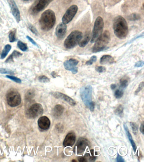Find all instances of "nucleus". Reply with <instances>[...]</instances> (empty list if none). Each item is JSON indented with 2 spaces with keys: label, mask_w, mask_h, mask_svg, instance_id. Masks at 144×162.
<instances>
[{
  "label": "nucleus",
  "mask_w": 144,
  "mask_h": 162,
  "mask_svg": "<svg viewBox=\"0 0 144 162\" xmlns=\"http://www.w3.org/2000/svg\"><path fill=\"white\" fill-rule=\"evenodd\" d=\"M113 28L115 36L117 38L121 39L126 38L128 33V24L123 16H118L114 19Z\"/></svg>",
  "instance_id": "f257e3e1"
},
{
  "label": "nucleus",
  "mask_w": 144,
  "mask_h": 162,
  "mask_svg": "<svg viewBox=\"0 0 144 162\" xmlns=\"http://www.w3.org/2000/svg\"><path fill=\"white\" fill-rule=\"evenodd\" d=\"M56 22L55 13L51 9L47 10L42 13L39 20L41 29L45 31L50 30Z\"/></svg>",
  "instance_id": "f03ea898"
},
{
  "label": "nucleus",
  "mask_w": 144,
  "mask_h": 162,
  "mask_svg": "<svg viewBox=\"0 0 144 162\" xmlns=\"http://www.w3.org/2000/svg\"><path fill=\"white\" fill-rule=\"evenodd\" d=\"M110 41V34L108 31H105L97 40L92 48V52L96 53L105 50L106 46Z\"/></svg>",
  "instance_id": "7ed1b4c3"
},
{
  "label": "nucleus",
  "mask_w": 144,
  "mask_h": 162,
  "mask_svg": "<svg viewBox=\"0 0 144 162\" xmlns=\"http://www.w3.org/2000/svg\"><path fill=\"white\" fill-rule=\"evenodd\" d=\"M82 37L83 34L80 31L75 30L71 32L65 40V47L68 49L74 48L79 44Z\"/></svg>",
  "instance_id": "20e7f679"
},
{
  "label": "nucleus",
  "mask_w": 144,
  "mask_h": 162,
  "mask_svg": "<svg viewBox=\"0 0 144 162\" xmlns=\"http://www.w3.org/2000/svg\"><path fill=\"white\" fill-rule=\"evenodd\" d=\"M104 27V22L103 18L98 16L95 20L92 32L91 43H95L103 33Z\"/></svg>",
  "instance_id": "39448f33"
},
{
  "label": "nucleus",
  "mask_w": 144,
  "mask_h": 162,
  "mask_svg": "<svg viewBox=\"0 0 144 162\" xmlns=\"http://www.w3.org/2000/svg\"><path fill=\"white\" fill-rule=\"evenodd\" d=\"M93 88L91 85L82 87L80 90V95L85 105L88 107L89 105L92 101Z\"/></svg>",
  "instance_id": "423d86ee"
},
{
  "label": "nucleus",
  "mask_w": 144,
  "mask_h": 162,
  "mask_svg": "<svg viewBox=\"0 0 144 162\" xmlns=\"http://www.w3.org/2000/svg\"><path fill=\"white\" fill-rule=\"evenodd\" d=\"M6 100L9 105L13 107L18 106L21 102L20 94L15 90H11L7 93Z\"/></svg>",
  "instance_id": "0eeeda50"
},
{
  "label": "nucleus",
  "mask_w": 144,
  "mask_h": 162,
  "mask_svg": "<svg viewBox=\"0 0 144 162\" xmlns=\"http://www.w3.org/2000/svg\"><path fill=\"white\" fill-rule=\"evenodd\" d=\"M52 0H36L30 9V12L33 15L38 13L45 9Z\"/></svg>",
  "instance_id": "6e6552de"
},
{
  "label": "nucleus",
  "mask_w": 144,
  "mask_h": 162,
  "mask_svg": "<svg viewBox=\"0 0 144 162\" xmlns=\"http://www.w3.org/2000/svg\"><path fill=\"white\" fill-rule=\"evenodd\" d=\"M43 108L41 104L35 103L32 105L27 112V115L30 118L34 119L41 115L43 113Z\"/></svg>",
  "instance_id": "1a4fd4ad"
},
{
  "label": "nucleus",
  "mask_w": 144,
  "mask_h": 162,
  "mask_svg": "<svg viewBox=\"0 0 144 162\" xmlns=\"http://www.w3.org/2000/svg\"><path fill=\"white\" fill-rule=\"evenodd\" d=\"M78 11V7L77 5H71L67 11L62 18V23L67 24L69 23L72 20L75 15L77 14Z\"/></svg>",
  "instance_id": "9d476101"
},
{
  "label": "nucleus",
  "mask_w": 144,
  "mask_h": 162,
  "mask_svg": "<svg viewBox=\"0 0 144 162\" xmlns=\"http://www.w3.org/2000/svg\"><path fill=\"white\" fill-rule=\"evenodd\" d=\"M78 63L79 61L77 59L71 58L65 61L63 66L66 70L71 71L72 74H75L78 72L77 66Z\"/></svg>",
  "instance_id": "9b49d317"
},
{
  "label": "nucleus",
  "mask_w": 144,
  "mask_h": 162,
  "mask_svg": "<svg viewBox=\"0 0 144 162\" xmlns=\"http://www.w3.org/2000/svg\"><path fill=\"white\" fill-rule=\"evenodd\" d=\"M89 146V142L86 139L80 138L76 145V152L78 155H81L84 153L87 147Z\"/></svg>",
  "instance_id": "f8f14e48"
},
{
  "label": "nucleus",
  "mask_w": 144,
  "mask_h": 162,
  "mask_svg": "<svg viewBox=\"0 0 144 162\" xmlns=\"http://www.w3.org/2000/svg\"><path fill=\"white\" fill-rule=\"evenodd\" d=\"M11 9L12 14L17 23L20 21V13L14 0H7Z\"/></svg>",
  "instance_id": "ddd939ff"
},
{
  "label": "nucleus",
  "mask_w": 144,
  "mask_h": 162,
  "mask_svg": "<svg viewBox=\"0 0 144 162\" xmlns=\"http://www.w3.org/2000/svg\"><path fill=\"white\" fill-rule=\"evenodd\" d=\"M50 94L57 99H61L67 102L70 105L74 106L76 104L75 101L67 95L59 92H50Z\"/></svg>",
  "instance_id": "4468645a"
},
{
  "label": "nucleus",
  "mask_w": 144,
  "mask_h": 162,
  "mask_svg": "<svg viewBox=\"0 0 144 162\" xmlns=\"http://www.w3.org/2000/svg\"><path fill=\"white\" fill-rule=\"evenodd\" d=\"M67 31V24L63 23H60L57 25L56 30V34L57 38L61 39L64 38Z\"/></svg>",
  "instance_id": "2eb2a0df"
},
{
  "label": "nucleus",
  "mask_w": 144,
  "mask_h": 162,
  "mask_svg": "<svg viewBox=\"0 0 144 162\" xmlns=\"http://www.w3.org/2000/svg\"><path fill=\"white\" fill-rule=\"evenodd\" d=\"M38 124L41 129L45 131L50 127V120L46 116L41 117L38 120Z\"/></svg>",
  "instance_id": "dca6fc26"
},
{
  "label": "nucleus",
  "mask_w": 144,
  "mask_h": 162,
  "mask_svg": "<svg viewBox=\"0 0 144 162\" xmlns=\"http://www.w3.org/2000/svg\"><path fill=\"white\" fill-rule=\"evenodd\" d=\"M76 141V135L74 133H68L66 136L63 142V145L64 147L72 146L74 144Z\"/></svg>",
  "instance_id": "f3484780"
},
{
  "label": "nucleus",
  "mask_w": 144,
  "mask_h": 162,
  "mask_svg": "<svg viewBox=\"0 0 144 162\" xmlns=\"http://www.w3.org/2000/svg\"><path fill=\"white\" fill-rule=\"evenodd\" d=\"M115 62V59L112 56L110 55H104L100 59V63L102 65L111 64Z\"/></svg>",
  "instance_id": "a211bd4d"
},
{
  "label": "nucleus",
  "mask_w": 144,
  "mask_h": 162,
  "mask_svg": "<svg viewBox=\"0 0 144 162\" xmlns=\"http://www.w3.org/2000/svg\"><path fill=\"white\" fill-rule=\"evenodd\" d=\"M64 108L62 105L58 104L54 108L53 115L55 117L58 118L62 115L64 112Z\"/></svg>",
  "instance_id": "6ab92c4d"
},
{
  "label": "nucleus",
  "mask_w": 144,
  "mask_h": 162,
  "mask_svg": "<svg viewBox=\"0 0 144 162\" xmlns=\"http://www.w3.org/2000/svg\"><path fill=\"white\" fill-rule=\"evenodd\" d=\"M124 129H125V131H126V135L128 136V139H129L130 142L132 146L134 152L135 153L136 151V150H137V146H136V144H135V142H134L131 134L130 133L128 126H127V125L126 124H124Z\"/></svg>",
  "instance_id": "aec40b11"
},
{
  "label": "nucleus",
  "mask_w": 144,
  "mask_h": 162,
  "mask_svg": "<svg viewBox=\"0 0 144 162\" xmlns=\"http://www.w3.org/2000/svg\"><path fill=\"white\" fill-rule=\"evenodd\" d=\"M90 38H91V35H90V32L87 33L85 35L83 39L81 40L80 42H79V46L80 47H82V48L85 47L89 42Z\"/></svg>",
  "instance_id": "412c9836"
},
{
  "label": "nucleus",
  "mask_w": 144,
  "mask_h": 162,
  "mask_svg": "<svg viewBox=\"0 0 144 162\" xmlns=\"http://www.w3.org/2000/svg\"><path fill=\"white\" fill-rule=\"evenodd\" d=\"M22 56V54L20 52H19L18 51H16V50L14 51L10 56L8 57V58L6 59L5 61V63H12L14 61V59L15 58H18V57H20Z\"/></svg>",
  "instance_id": "4be33fe9"
},
{
  "label": "nucleus",
  "mask_w": 144,
  "mask_h": 162,
  "mask_svg": "<svg viewBox=\"0 0 144 162\" xmlns=\"http://www.w3.org/2000/svg\"><path fill=\"white\" fill-rule=\"evenodd\" d=\"M11 49H12V46L9 45H5L4 47V49L2 51V55L1 56V59H3L5 58L7 56L9 52Z\"/></svg>",
  "instance_id": "5701e85b"
},
{
  "label": "nucleus",
  "mask_w": 144,
  "mask_h": 162,
  "mask_svg": "<svg viewBox=\"0 0 144 162\" xmlns=\"http://www.w3.org/2000/svg\"><path fill=\"white\" fill-rule=\"evenodd\" d=\"M124 107L122 105H120L115 109L114 113L116 115L120 117H122L124 116Z\"/></svg>",
  "instance_id": "b1692460"
},
{
  "label": "nucleus",
  "mask_w": 144,
  "mask_h": 162,
  "mask_svg": "<svg viewBox=\"0 0 144 162\" xmlns=\"http://www.w3.org/2000/svg\"><path fill=\"white\" fill-rule=\"evenodd\" d=\"M16 30L14 29L12 30L10 32L9 38V41L11 43L14 42L16 40Z\"/></svg>",
  "instance_id": "393cba45"
},
{
  "label": "nucleus",
  "mask_w": 144,
  "mask_h": 162,
  "mask_svg": "<svg viewBox=\"0 0 144 162\" xmlns=\"http://www.w3.org/2000/svg\"><path fill=\"white\" fill-rule=\"evenodd\" d=\"M35 93L34 90H28L26 95V99L27 101H30L34 97Z\"/></svg>",
  "instance_id": "a878e982"
},
{
  "label": "nucleus",
  "mask_w": 144,
  "mask_h": 162,
  "mask_svg": "<svg viewBox=\"0 0 144 162\" xmlns=\"http://www.w3.org/2000/svg\"><path fill=\"white\" fill-rule=\"evenodd\" d=\"M17 47L18 48L22 50V51H26L27 49V46L26 44L24 43L23 42L19 41L17 42Z\"/></svg>",
  "instance_id": "bb28decb"
},
{
  "label": "nucleus",
  "mask_w": 144,
  "mask_h": 162,
  "mask_svg": "<svg viewBox=\"0 0 144 162\" xmlns=\"http://www.w3.org/2000/svg\"><path fill=\"white\" fill-rule=\"evenodd\" d=\"M128 85V80L126 79L122 78L120 80V87L121 88H126Z\"/></svg>",
  "instance_id": "cd10ccee"
},
{
  "label": "nucleus",
  "mask_w": 144,
  "mask_h": 162,
  "mask_svg": "<svg viewBox=\"0 0 144 162\" xmlns=\"http://www.w3.org/2000/svg\"><path fill=\"white\" fill-rule=\"evenodd\" d=\"M130 124L131 126L133 133L135 135H137L138 132V127L137 126V124L135 123H133V122H131Z\"/></svg>",
  "instance_id": "c85d7f7f"
},
{
  "label": "nucleus",
  "mask_w": 144,
  "mask_h": 162,
  "mask_svg": "<svg viewBox=\"0 0 144 162\" xmlns=\"http://www.w3.org/2000/svg\"><path fill=\"white\" fill-rule=\"evenodd\" d=\"M38 81L42 83H48L50 81V79L45 76H40L38 78Z\"/></svg>",
  "instance_id": "c756f323"
},
{
  "label": "nucleus",
  "mask_w": 144,
  "mask_h": 162,
  "mask_svg": "<svg viewBox=\"0 0 144 162\" xmlns=\"http://www.w3.org/2000/svg\"><path fill=\"white\" fill-rule=\"evenodd\" d=\"M123 95H124V92H123V90H116L115 92V94H114L115 97L117 99H120V98L122 97Z\"/></svg>",
  "instance_id": "7c9ffc66"
},
{
  "label": "nucleus",
  "mask_w": 144,
  "mask_h": 162,
  "mask_svg": "<svg viewBox=\"0 0 144 162\" xmlns=\"http://www.w3.org/2000/svg\"><path fill=\"white\" fill-rule=\"evenodd\" d=\"M6 77L8 78L11 80H13L14 81L18 83H21V80L19 78L16 77H14L12 75H6L5 76Z\"/></svg>",
  "instance_id": "2f4dec72"
},
{
  "label": "nucleus",
  "mask_w": 144,
  "mask_h": 162,
  "mask_svg": "<svg viewBox=\"0 0 144 162\" xmlns=\"http://www.w3.org/2000/svg\"><path fill=\"white\" fill-rule=\"evenodd\" d=\"M0 73L2 74H8L13 75L15 73L13 70L5 69H0Z\"/></svg>",
  "instance_id": "473e14b6"
},
{
  "label": "nucleus",
  "mask_w": 144,
  "mask_h": 162,
  "mask_svg": "<svg viewBox=\"0 0 144 162\" xmlns=\"http://www.w3.org/2000/svg\"><path fill=\"white\" fill-rule=\"evenodd\" d=\"M97 57L96 56H93L91 57V59L90 60H88L86 62V64L87 65H91L92 64L94 63L96 61Z\"/></svg>",
  "instance_id": "72a5a7b5"
},
{
  "label": "nucleus",
  "mask_w": 144,
  "mask_h": 162,
  "mask_svg": "<svg viewBox=\"0 0 144 162\" xmlns=\"http://www.w3.org/2000/svg\"><path fill=\"white\" fill-rule=\"evenodd\" d=\"M95 70L97 72L102 73L105 72L106 71V69L105 67H102V66H97L95 67Z\"/></svg>",
  "instance_id": "f704fd0d"
},
{
  "label": "nucleus",
  "mask_w": 144,
  "mask_h": 162,
  "mask_svg": "<svg viewBox=\"0 0 144 162\" xmlns=\"http://www.w3.org/2000/svg\"><path fill=\"white\" fill-rule=\"evenodd\" d=\"M28 28H29L30 30L31 31L33 34H35L36 35H38V31H37V29H36V27H34L33 25L30 24V25H28Z\"/></svg>",
  "instance_id": "c9c22d12"
},
{
  "label": "nucleus",
  "mask_w": 144,
  "mask_h": 162,
  "mask_svg": "<svg viewBox=\"0 0 144 162\" xmlns=\"http://www.w3.org/2000/svg\"><path fill=\"white\" fill-rule=\"evenodd\" d=\"M143 87L144 82L143 81H142V82H141V83L139 84V87H138V88H137V90L135 91V95H137L140 92L141 90H142L143 88Z\"/></svg>",
  "instance_id": "e433bc0d"
},
{
  "label": "nucleus",
  "mask_w": 144,
  "mask_h": 162,
  "mask_svg": "<svg viewBox=\"0 0 144 162\" xmlns=\"http://www.w3.org/2000/svg\"><path fill=\"white\" fill-rule=\"evenodd\" d=\"M129 20H131L134 21L138 20L140 19V16L139 15L136 14H133L131 15L129 17Z\"/></svg>",
  "instance_id": "4c0bfd02"
},
{
  "label": "nucleus",
  "mask_w": 144,
  "mask_h": 162,
  "mask_svg": "<svg viewBox=\"0 0 144 162\" xmlns=\"http://www.w3.org/2000/svg\"><path fill=\"white\" fill-rule=\"evenodd\" d=\"M95 103L91 101V103H89V105L88 108H89L90 110H91V112H93L94 111V109H95Z\"/></svg>",
  "instance_id": "58836bf2"
},
{
  "label": "nucleus",
  "mask_w": 144,
  "mask_h": 162,
  "mask_svg": "<svg viewBox=\"0 0 144 162\" xmlns=\"http://www.w3.org/2000/svg\"><path fill=\"white\" fill-rule=\"evenodd\" d=\"M26 38H27L33 45H35V46H37V47H38V45H37V43H36L35 41L32 38H31V37H30L29 36H26Z\"/></svg>",
  "instance_id": "ea45409f"
},
{
  "label": "nucleus",
  "mask_w": 144,
  "mask_h": 162,
  "mask_svg": "<svg viewBox=\"0 0 144 162\" xmlns=\"http://www.w3.org/2000/svg\"><path fill=\"white\" fill-rule=\"evenodd\" d=\"M144 65V62L141 60L136 63L135 64V67H142Z\"/></svg>",
  "instance_id": "a19ab883"
},
{
  "label": "nucleus",
  "mask_w": 144,
  "mask_h": 162,
  "mask_svg": "<svg viewBox=\"0 0 144 162\" xmlns=\"http://www.w3.org/2000/svg\"><path fill=\"white\" fill-rule=\"evenodd\" d=\"M117 162H124V159L123 158V157H121L120 155H117Z\"/></svg>",
  "instance_id": "79ce46f5"
},
{
  "label": "nucleus",
  "mask_w": 144,
  "mask_h": 162,
  "mask_svg": "<svg viewBox=\"0 0 144 162\" xmlns=\"http://www.w3.org/2000/svg\"><path fill=\"white\" fill-rule=\"evenodd\" d=\"M78 161L79 162H85L87 161V160H86V158L85 157H78Z\"/></svg>",
  "instance_id": "37998d69"
},
{
  "label": "nucleus",
  "mask_w": 144,
  "mask_h": 162,
  "mask_svg": "<svg viewBox=\"0 0 144 162\" xmlns=\"http://www.w3.org/2000/svg\"><path fill=\"white\" fill-rule=\"evenodd\" d=\"M143 33L142 34L139 35V36H137V37H135V38H133V39H132L131 41H130L129 42V43H131L133 41H135V40L137 39V38H140L141 37H143Z\"/></svg>",
  "instance_id": "c03bdc74"
},
{
  "label": "nucleus",
  "mask_w": 144,
  "mask_h": 162,
  "mask_svg": "<svg viewBox=\"0 0 144 162\" xmlns=\"http://www.w3.org/2000/svg\"><path fill=\"white\" fill-rule=\"evenodd\" d=\"M140 131L144 135V123H143L141 125Z\"/></svg>",
  "instance_id": "a18cd8bd"
},
{
  "label": "nucleus",
  "mask_w": 144,
  "mask_h": 162,
  "mask_svg": "<svg viewBox=\"0 0 144 162\" xmlns=\"http://www.w3.org/2000/svg\"><path fill=\"white\" fill-rule=\"evenodd\" d=\"M111 88L112 90H114L117 87V85L115 84H112L111 85Z\"/></svg>",
  "instance_id": "49530a36"
},
{
  "label": "nucleus",
  "mask_w": 144,
  "mask_h": 162,
  "mask_svg": "<svg viewBox=\"0 0 144 162\" xmlns=\"http://www.w3.org/2000/svg\"><path fill=\"white\" fill-rule=\"evenodd\" d=\"M51 74L54 78H56L57 77V75L56 74V72H54V71Z\"/></svg>",
  "instance_id": "de8ad7c7"
},
{
  "label": "nucleus",
  "mask_w": 144,
  "mask_h": 162,
  "mask_svg": "<svg viewBox=\"0 0 144 162\" xmlns=\"http://www.w3.org/2000/svg\"><path fill=\"white\" fill-rule=\"evenodd\" d=\"M23 1H25V2H29V1H32V0H23Z\"/></svg>",
  "instance_id": "09e8293b"
},
{
  "label": "nucleus",
  "mask_w": 144,
  "mask_h": 162,
  "mask_svg": "<svg viewBox=\"0 0 144 162\" xmlns=\"http://www.w3.org/2000/svg\"><path fill=\"white\" fill-rule=\"evenodd\" d=\"M72 162H76L77 161H76V160H72Z\"/></svg>",
  "instance_id": "8fccbe9b"
}]
</instances>
